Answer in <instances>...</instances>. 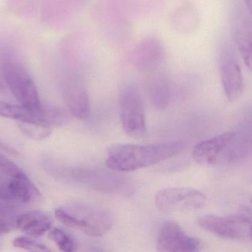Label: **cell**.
<instances>
[{
	"instance_id": "16",
	"label": "cell",
	"mask_w": 252,
	"mask_h": 252,
	"mask_svg": "<svg viewBox=\"0 0 252 252\" xmlns=\"http://www.w3.org/2000/svg\"><path fill=\"white\" fill-rule=\"evenodd\" d=\"M16 227L31 237H41L52 228V220L43 212L32 211L18 215Z\"/></svg>"
},
{
	"instance_id": "3",
	"label": "cell",
	"mask_w": 252,
	"mask_h": 252,
	"mask_svg": "<svg viewBox=\"0 0 252 252\" xmlns=\"http://www.w3.org/2000/svg\"><path fill=\"white\" fill-rule=\"evenodd\" d=\"M218 67L222 88L228 101L238 99L244 89L240 60L231 41L222 36L218 45Z\"/></svg>"
},
{
	"instance_id": "2",
	"label": "cell",
	"mask_w": 252,
	"mask_h": 252,
	"mask_svg": "<svg viewBox=\"0 0 252 252\" xmlns=\"http://www.w3.org/2000/svg\"><path fill=\"white\" fill-rule=\"evenodd\" d=\"M0 71L8 89L21 105L34 110L42 108L35 82L20 63L9 56L4 57L0 60Z\"/></svg>"
},
{
	"instance_id": "23",
	"label": "cell",
	"mask_w": 252,
	"mask_h": 252,
	"mask_svg": "<svg viewBox=\"0 0 252 252\" xmlns=\"http://www.w3.org/2000/svg\"><path fill=\"white\" fill-rule=\"evenodd\" d=\"M0 171L8 175L14 176L22 172L21 169L11 160L0 153Z\"/></svg>"
},
{
	"instance_id": "12",
	"label": "cell",
	"mask_w": 252,
	"mask_h": 252,
	"mask_svg": "<svg viewBox=\"0 0 252 252\" xmlns=\"http://www.w3.org/2000/svg\"><path fill=\"white\" fill-rule=\"evenodd\" d=\"M64 100L70 113L79 120H87L91 114L89 95L83 81L79 76L69 75L63 81Z\"/></svg>"
},
{
	"instance_id": "15",
	"label": "cell",
	"mask_w": 252,
	"mask_h": 252,
	"mask_svg": "<svg viewBox=\"0 0 252 252\" xmlns=\"http://www.w3.org/2000/svg\"><path fill=\"white\" fill-rule=\"evenodd\" d=\"M236 133L234 131H226L213 138L197 143L192 149V157L199 164H215L220 154L234 140Z\"/></svg>"
},
{
	"instance_id": "20",
	"label": "cell",
	"mask_w": 252,
	"mask_h": 252,
	"mask_svg": "<svg viewBox=\"0 0 252 252\" xmlns=\"http://www.w3.org/2000/svg\"><path fill=\"white\" fill-rule=\"evenodd\" d=\"M48 237L63 252H70L75 250V243L73 239L63 230L57 228H51Z\"/></svg>"
},
{
	"instance_id": "10",
	"label": "cell",
	"mask_w": 252,
	"mask_h": 252,
	"mask_svg": "<svg viewBox=\"0 0 252 252\" xmlns=\"http://www.w3.org/2000/svg\"><path fill=\"white\" fill-rule=\"evenodd\" d=\"M165 56L163 43L154 36H149L132 48L129 54V63L138 71L147 73L161 67Z\"/></svg>"
},
{
	"instance_id": "19",
	"label": "cell",
	"mask_w": 252,
	"mask_h": 252,
	"mask_svg": "<svg viewBox=\"0 0 252 252\" xmlns=\"http://www.w3.org/2000/svg\"><path fill=\"white\" fill-rule=\"evenodd\" d=\"M18 126L25 135L34 140L45 139L52 132L51 126L44 124L19 122Z\"/></svg>"
},
{
	"instance_id": "8",
	"label": "cell",
	"mask_w": 252,
	"mask_h": 252,
	"mask_svg": "<svg viewBox=\"0 0 252 252\" xmlns=\"http://www.w3.org/2000/svg\"><path fill=\"white\" fill-rule=\"evenodd\" d=\"M251 10L244 2H236L231 9V28L236 46L245 64L250 68L252 58Z\"/></svg>"
},
{
	"instance_id": "5",
	"label": "cell",
	"mask_w": 252,
	"mask_h": 252,
	"mask_svg": "<svg viewBox=\"0 0 252 252\" xmlns=\"http://www.w3.org/2000/svg\"><path fill=\"white\" fill-rule=\"evenodd\" d=\"M197 223L203 229L221 238L244 242L252 240V220L243 214L206 215L200 218Z\"/></svg>"
},
{
	"instance_id": "17",
	"label": "cell",
	"mask_w": 252,
	"mask_h": 252,
	"mask_svg": "<svg viewBox=\"0 0 252 252\" xmlns=\"http://www.w3.org/2000/svg\"><path fill=\"white\" fill-rule=\"evenodd\" d=\"M199 17L196 10L191 6H182L174 13L172 26L177 32L187 33L192 32L198 25Z\"/></svg>"
},
{
	"instance_id": "22",
	"label": "cell",
	"mask_w": 252,
	"mask_h": 252,
	"mask_svg": "<svg viewBox=\"0 0 252 252\" xmlns=\"http://www.w3.org/2000/svg\"><path fill=\"white\" fill-rule=\"evenodd\" d=\"M0 200L14 201V189L11 176L8 180L0 178Z\"/></svg>"
},
{
	"instance_id": "14",
	"label": "cell",
	"mask_w": 252,
	"mask_h": 252,
	"mask_svg": "<svg viewBox=\"0 0 252 252\" xmlns=\"http://www.w3.org/2000/svg\"><path fill=\"white\" fill-rule=\"evenodd\" d=\"M145 92L151 106L158 111L165 110L172 98V84L162 67L146 73Z\"/></svg>"
},
{
	"instance_id": "21",
	"label": "cell",
	"mask_w": 252,
	"mask_h": 252,
	"mask_svg": "<svg viewBox=\"0 0 252 252\" xmlns=\"http://www.w3.org/2000/svg\"><path fill=\"white\" fill-rule=\"evenodd\" d=\"M13 245L16 248L25 249L28 251H34V252H48L51 249L42 243L35 241L33 239L29 237H17L14 239Z\"/></svg>"
},
{
	"instance_id": "1",
	"label": "cell",
	"mask_w": 252,
	"mask_h": 252,
	"mask_svg": "<svg viewBox=\"0 0 252 252\" xmlns=\"http://www.w3.org/2000/svg\"><path fill=\"white\" fill-rule=\"evenodd\" d=\"M184 147L182 142L115 146L109 151L106 165L112 170L131 172L168 160L179 154Z\"/></svg>"
},
{
	"instance_id": "18",
	"label": "cell",
	"mask_w": 252,
	"mask_h": 252,
	"mask_svg": "<svg viewBox=\"0 0 252 252\" xmlns=\"http://www.w3.org/2000/svg\"><path fill=\"white\" fill-rule=\"evenodd\" d=\"M18 215L11 203H0V235L8 234L17 228L16 221Z\"/></svg>"
},
{
	"instance_id": "7",
	"label": "cell",
	"mask_w": 252,
	"mask_h": 252,
	"mask_svg": "<svg viewBox=\"0 0 252 252\" xmlns=\"http://www.w3.org/2000/svg\"><path fill=\"white\" fill-rule=\"evenodd\" d=\"M75 220V228L82 230L87 235L101 237L113 227V215L100 208L89 205H73L67 210Z\"/></svg>"
},
{
	"instance_id": "4",
	"label": "cell",
	"mask_w": 252,
	"mask_h": 252,
	"mask_svg": "<svg viewBox=\"0 0 252 252\" xmlns=\"http://www.w3.org/2000/svg\"><path fill=\"white\" fill-rule=\"evenodd\" d=\"M119 104L125 132L135 138L144 136L147 129L144 101L135 84L127 82L123 85L119 94Z\"/></svg>"
},
{
	"instance_id": "11",
	"label": "cell",
	"mask_w": 252,
	"mask_h": 252,
	"mask_svg": "<svg viewBox=\"0 0 252 252\" xmlns=\"http://www.w3.org/2000/svg\"><path fill=\"white\" fill-rule=\"evenodd\" d=\"M160 252H194L201 249L200 240L188 235L175 221H166L162 225L158 237Z\"/></svg>"
},
{
	"instance_id": "13",
	"label": "cell",
	"mask_w": 252,
	"mask_h": 252,
	"mask_svg": "<svg viewBox=\"0 0 252 252\" xmlns=\"http://www.w3.org/2000/svg\"><path fill=\"white\" fill-rule=\"evenodd\" d=\"M0 116L14 119L19 122H32L44 125H58L63 120L61 112L56 109L41 108L32 110L24 106L16 105L5 101H0Z\"/></svg>"
},
{
	"instance_id": "6",
	"label": "cell",
	"mask_w": 252,
	"mask_h": 252,
	"mask_svg": "<svg viewBox=\"0 0 252 252\" xmlns=\"http://www.w3.org/2000/svg\"><path fill=\"white\" fill-rule=\"evenodd\" d=\"M206 197L198 190L185 187L163 189L156 194L155 203L163 212H188L201 209Z\"/></svg>"
},
{
	"instance_id": "24",
	"label": "cell",
	"mask_w": 252,
	"mask_h": 252,
	"mask_svg": "<svg viewBox=\"0 0 252 252\" xmlns=\"http://www.w3.org/2000/svg\"><path fill=\"white\" fill-rule=\"evenodd\" d=\"M0 89H2V85L1 82H0Z\"/></svg>"
},
{
	"instance_id": "9",
	"label": "cell",
	"mask_w": 252,
	"mask_h": 252,
	"mask_svg": "<svg viewBox=\"0 0 252 252\" xmlns=\"http://www.w3.org/2000/svg\"><path fill=\"white\" fill-rule=\"evenodd\" d=\"M79 176L85 184L104 192L129 197L135 191L134 181L119 174L104 171L85 170L81 172Z\"/></svg>"
}]
</instances>
